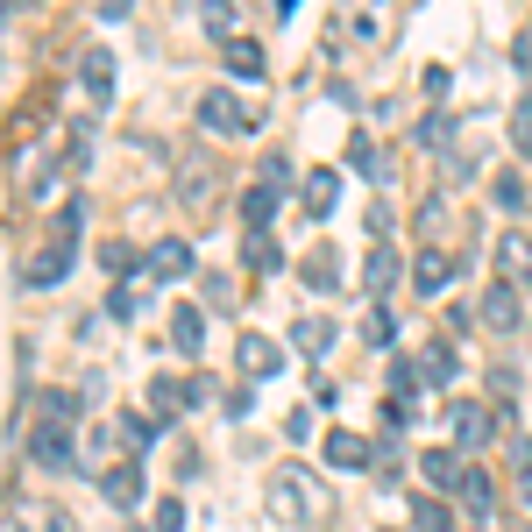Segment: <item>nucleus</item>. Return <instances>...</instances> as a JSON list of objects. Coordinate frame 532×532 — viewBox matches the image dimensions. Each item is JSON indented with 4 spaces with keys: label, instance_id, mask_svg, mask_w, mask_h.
<instances>
[{
    "label": "nucleus",
    "instance_id": "obj_6",
    "mask_svg": "<svg viewBox=\"0 0 532 532\" xmlns=\"http://www.w3.org/2000/svg\"><path fill=\"white\" fill-rule=\"evenodd\" d=\"M8 532H79V525H71V511L57 497H22L8 511Z\"/></svg>",
    "mask_w": 532,
    "mask_h": 532
},
{
    "label": "nucleus",
    "instance_id": "obj_5",
    "mask_svg": "<svg viewBox=\"0 0 532 532\" xmlns=\"http://www.w3.org/2000/svg\"><path fill=\"white\" fill-rule=\"evenodd\" d=\"M79 142H86V128H71L64 142H50V149H36V164L22 171V185H29V192L43 199V192L57 185V171H71V164H79Z\"/></svg>",
    "mask_w": 532,
    "mask_h": 532
},
{
    "label": "nucleus",
    "instance_id": "obj_39",
    "mask_svg": "<svg viewBox=\"0 0 532 532\" xmlns=\"http://www.w3.org/2000/svg\"><path fill=\"white\" fill-rule=\"evenodd\" d=\"M135 306H142V298H135V291H121V284H114V298H107V313H114V320H135Z\"/></svg>",
    "mask_w": 532,
    "mask_h": 532
},
{
    "label": "nucleus",
    "instance_id": "obj_44",
    "mask_svg": "<svg viewBox=\"0 0 532 532\" xmlns=\"http://www.w3.org/2000/svg\"><path fill=\"white\" fill-rule=\"evenodd\" d=\"M128 8H135V0H100V15H107V22H121Z\"/></svg>",
    "mask_w": 532,
    "mask_h": 532
},
{
    "label": "nucleus",
    "instance_id": "obj_25",
    "mask_svg": "<svg viewBox=\"0 0 532 532\" xmlns=\"http://www.w3.org/2000/svg\"><path fill=\"white\" fill-rule=\"evenodd\" d=\"M362 277H369V291H391V284H398V249H391V242H376Z\"/></svg>",
    "mask_w": 532,
    "mask_h": 532
},
{
    "label": "nucleus",
    "instance_id": "obj_16",
    "mask_svg": "<svg viewBox=\"0 0 532 532\" xmlns=\"http://www.w3.org/2000/svg\"><path fill=\"white\" fill-rule=\"evenodd\" d=\"M419 469H426V483H440V490H462V469H469V462H462V447H433Z\"/></svg>",
    "mask_w": 532,
    "mask_h": 532
},
{
    "label": "nucleus",
    "instance_id": "obj_21",
    "mask_svg": "<svg viewBox=\"0 0 532 532\" xmlns=\"http://www.w3.org/2000/svg\"><path fill=\"white\" fill-rule=\"evenodd\" d=\"M270 213H277V192H270V185H249V192H242V227H249V235H263Z\"/></svg>",
    "mask_w": 532,
    "mask_h": 532
},
{
    "label": "nucleus",
    "instance_id": "obj_2",
    "mask_svg": "<svg viewBox=\"0 0 532 532\" xmlns=\"http://www.w3.org/2000/svg\"><path fill=\"white\" fill-rule=\"evenodd\" d=\"M29 454L43 469H71V398H43V426L29 433Z\"/></svg>",
    "mask_w": 532,
    "mask_h": 532
},
{
    "label": "nucleus",
    "instance_id": "obj_38",
    "mask_svg": "<svg viewBox=\"0 0 532 532\" xmlns=\"http://www.w3.org/2000/svg\"><path fill=\"white\" fill-rule=\"evenodd\" d=\"M362 334H369V341H376V348H391V313H384V306H376V313H369V327H362Z\"/></svg>",
    "mask_w": 532,
    "mask_h": 532
},
{
    "label": "nucleus",
    "instance_id": "obj_18",
    "mask_svg": "<svg viewBox=\"0 0 532 532\" xmlns=\"http://www.w3.org/2000/svg\"><path fill=\"white\" fill-rule=\"evenodd\" d=\"M454 497H462V504L476 511V518H490V504H497V483H490V476H483V469L469 462V469H462V490H454Z\"/></svg>",
    "mask_w": 532,
    "mask_h": 532
},
{
    "label": "nucleus",
    "instance_id": "obj_40",
    "mask_svg": "<svg viewBox=\"0 0 532 532\" xmlns=\"http://www.w3.org/2000/svg\"><path fill=\"white\" fill-rule=\"evenodd\" d=\"M249 405H256V398H249V384H235V391H227V398H220V412H227V419H242Z\"/></svg>",
    "mask_w": 532,
    "mask_h": 532
},
{
    "label": "nucleus",
    "instance_id": "obj_9",
    "mask_svg": "<svg viewBox=\"0 0 532 532\" xmlns=\"http://www.w3.org/2000/svg\"><path fill=\"white\" fill-rule=\"evenodd\" d=\"M476 320H483L490 334H518V284H490L483 306H476Z\"/></svg>",
    "mask_w": 532,
    "mask_h": 532
},
{
    "label": "nucleus",
    "instance_id": "obj_8",
    "mask_svg": "<svg viewBox=\"0 0 532 532\" xmlns=\"http://www.w3.org/2000/svg\"><path fill=\"white\" fill-rule=\"evenodd\" d=\"M79 79H86V100H93V107H107V100H114V50H107V43H86Z\"/></svg>",
    "mask_w": 532,
    "mask_h": 532
},
{
    "label": "nucleus",
    "instance_id": "obj_42",
    "mask_svg": "<svg viewBox=\"0 0 532 532\" xmlns=\"http://www.w3.org/2000/svg\"><path fill=\"white\" fill-rule=\"evenodd\" d=\"M419 142H426V149H440V142H447V114H433V121L419 128Z\"/></svg>",
    "mask_w": 532,
    "mask_h": 532
},
{
    "label": "nucleus",
    "instance_id": "obj_1",
    "mask_svg": "<svg viewBox=\"0 0 532 532\" xmlns=\"http://www.w3.org/2000/svg\"><path fill=\"white\" fill-rule=\"evenodd\" d=\"M270 504H277V518H291L298 532L327 525V490H320V476H306V469H277V476H270Z\"/></svg>",
    "mask_w": 532,
    "mask_h": 532
},
{
    "label": "nucleus",
    "instance_id": "obj_22",
    "mask_svg": "<svg viewBox=\"0 0 532 532\" xmlns=\"http://www.w3.org/2000/svg\"><path fill=\"white\" fill-rule=\"evenodd\" d=\"M171 341H178V355H199V348H206V320H199L192 306H178V313H171Z\"/></svg>",
    "mask_w": 532,
    "mask_h": 532
},
{
    "label": "nucleus",
    "instance_id": "obj_17",
    "mask_svg": "<svg viewBox=\"0 0 532 532\" xmlns=\"http://www.w3.org/2000/svg\"><path fill=\"white\" fill-rule=\"evenodd\" d=\"M220 64L235 71V79H263V50H256L249 36H235V43H220Z\"/></svg>",
    "mask_w": 532,
    "mask_h": 532
},
{
    "label": "nucleus",
    "instance_id": "obj_35",
    "mask_svg": "<svg viewBox=\"0 0 532 532\" xmlns=\"http://www.w3.org/2000/svg\"><path fill=\"white\" fill-rule=\"evenodd\" d=\"M490 192H497V206H504V213H518V206H525V178H518V171H504Z\"/></svg>",
    "mask_w": 532,
    "mask_h": 532
},
{
    "label": "nucleus",
    "instance_id": "obj_13",
    "mask_svg": "<svg viewBox=\"0 0 532 532\" xmlns=\"http://www.w3.org/2000/svg\"><path fill=\"white\" fill-rule=\"evenodd\" d=\"M497 263H504V284H525V291H532V242L518 235V227L497 242Z\"/></svg>",
    "mask_w": 532,
    "mask_h": 532
},
{
    "label": "nucleus",
    "instance_id": "obj_20",
    "mask_svg": "<svg viewBox=\"0 0 532 532\" xmlns=\"http://www.w3.org/2000/svg\"><path fill=\"white\" fill-rule=\"evenodd\" d=\"M447 277H454L447 249H419V263H412V284H419V291H447Z\"/></svg>",
    "mask_w": 532,
    "mask_h": 532
},
{
    "label": "nucleus",
    "instance_id": "obj_4",
    "mask_svg": "<svg viewBox=\"0 0 532 532\" xmlns=\"http://www.w3.org/2000/svg\"><path fill=\"white\" fill-rule=\"evenodd\" d=\"M263 114L256 107H242L227 86H213V93H199V128H213V135H242V128H256Z\"/></svg>",
    "mask_w": 532,
    "mask_h": 532
},
{
    "label": "nucleus",
    "instance_id": "obj_33",
    "mask_svg": "<svg viewBox=\"0 0 532 532\" xmlns=\"http://www.w3.org/2000/svg\"><path fill=\"white\" fill-rule=\"evenodd\" d=\"M100 263H107L114 277H135V249H128L121 235H114V242H100Z\"/></svg>",
    "mask_w": 532,
    "mask_h": 532
},
{
    "label": "nucleus",
    "instance_id": "obj_41",
    "mask_svg": "<svg viewBox=\"0 0 532 532\" xmlns=\"http://www.w3.org/2000/svg\"><path fill=\"white\" fill-rule=\"evenodd\" d=\"M157 532H185V504H178V497L157 511Z\"/></svg>",
    "mask_w": 532,
    "mask_h": 532
},
{
    "label": "nucleus",
    "instance_id": "obj_15",
    "mask_svg": "<svg viewBox=\"0 0 532 532\" xmlns=\"http://www.w3.org/2000/svg\"><path fill=\"white\" fill-rule=\"evenodd\" d=\"M298 199H306V213H313V220H320V213H334V199H341V171H306Z\"/></svg>",
    "mask_w": 532,
    "mask_h": 532
},
{
    "label": "nucleus",
    "instance_id": "obj_30",
    "mask_svg": "<svg viewBox=\"0 0 532 532\" xmlns=\"http://www.w3.org/2000/svg\"><path fill=\"white\" fill-rule=\"evenodd\" d=\"M412 525H419V532H447V525H454V511H447L440 497H419V504H412Z\"/></svg>",
    "mask_w": 532,
    "mask_h": 532
},
{
    "label": "nucleus",
    "instance_id": "obj_36",
    "mask_svg": "<svg viewBox=\"0 0 532 532\" xmlns=\"http://www.w3.org/2000/svg\"><path fill=\"white\" fill-rule=\"evenodd\" d=\"M242 256H249V270H277V263H284L270 235H249V249H242Z\"/></svg>",
    "mask_w": 532,
    "mask_h": 532
},
{
    "label": "nucleus",
    "instance_id": "obj_19",
    "mask_svg": "<svg viewBox=\"0 0 532 532\" xmlns=\"http://www.w3.org/2000/svg\"><path fill=\"white\" fill-rule=\"evenodd\" d=\"M64 270H71V242H50V249H43V256H36L29 270H22V277H29V284L43 291V284H57Z\"/></svg>",
    "mask_w": 532,
    "mask_h": 532
},
{
    "label": "nucleus",
    "instance_id": "obj_12",
    "mask_svg": "<svg viewBox=\"0 0 532 532\" xmlns=\"http://www.w3.org/2000/svg\"><path fill=\"white\" fill-rule=\"evenodd\" d=\"M100 497H107L114 511H135V504H142V469H135V462L107 469V476H100Z\"/></svg>",
    "mask_w": 532,
    "mask_h": 532
},
{
    "label": "nucleus",
    "instance_id": "obj_7",
    "mask_svg": "<svg viewBox=\"0 0 532 532\" xmlns=\"http://www.w3.org/2000/svg\"><path fill=\"white\" fill-rule=\"evenodd\" d=\"M235 369L249 376V384H263V376L284 369V348H277L270 334H242V341H235Z\"/></svg>",
    "mask_w": 532,
    "mask_h": 532
},
{
    "label": "nucleus",
    "instance_id": "obj_32",
    "mask_svg": "<svg viewBox=\"0 0 532 532\" xmlns=\"http://www.w3.org/2000/svg\"><path fill=\"white\" fill-rule=\"evenodd\" d=\"M121 440H128V454H142L149 440H157V426H149L142 412H121Z\"/></svg>",
    "mask_w": 532,
    "mask_h": 532
},
{
    "label": "nucleus",
    "instance_id": "obj_3",
    "mask_svg": "<svg viewBox=\"0 0 532 532\" xmlns=\"http://www.w3.org/2000/svg\"><path fill=\"white\" fill-rule=\"evenodd\" d=\"M220 185H227V171H220V157H178V206L185 213H206L213 199H220Z\"/></svg>",
    "mask_w": 532,
    "mask_h": 532
},
{
    "label": "nucleus",
    "instance_id": "obj_14",
    "mask_svg": "<svg viewBox=\"0 0 532 532\" xmlns=\"http://www.w3.org/2000/svg\"><path fill=\"white\" fill-rule=\"evenodd\" d=\"M454 440H462V454L483 447V440H490V405H476V398L454 405Z\"/></svg>",
    "mask_w": 532,
    "mask_h": 532
},
{
    "label": "nucleus",
    "instance_id": "obj_34",
    "mask_svg": "<svg viewBox=\"0 0 532 532\" xmlns=\"http://www.w3.org/2000/svg\"><path fill=\"white\" fill-rule=\"evenodd\" d=\"M511 142H518V157H532V100L511 107Z\"/></svg>",
    "mask_w": 532,
    "mask_h": 532
},
{
    "label": "nucleus",
    "instance_id": "obj_43",
    "mask_svg": "<svg viewBox=\"0 0 532 532\" xmlns=\"http://www.w3.org/2000/svg\"><path fill=\"white\" fill-rule=\"evenodd\" d=\"M284 178H291V164H284V157H263V185H270V192H277V185H284Z\"/></svg>",
    "mask_w": 532,
    "mask_h": 532
},
{
    "label": "nucleus",
    "instance_id": "obj_10",
    "mask_svg": "<svg viewBox=\"0 0 532 532\" xmlns=\"http://www.w3.org/2000/svg\"><path fill=\"white\" fill-rule=\"evenodd\" d=\"M142 263H149V277H164V284H178V277H192V242H185V235H164V242L149 249Z\"/></svg>",
    "mask_w": 532,
    "mask_h": 532
},
{
    "label": "nucleus",
    "instance_id": "obj_37",
    "mask_svg": "<svg viewBox=\"0 0 532 532\" xmlns=\"http://www.w3.org/2000/svg\"><path fill=\"white\" fill-rule=\"evenodd\" d=\"M149 398H157V412H164V419L192 405V398H185V384H157V391H149Z\"/></svg>",
    "mask_w": 532,
    "mask_h": 532
},
{
    "label": "nucleus",
    "instance_id": "obj_11",
    "mask_svg": "<svg viewBox=\"0 0 532 532\" xmlns=\"http://www.w3.org/2000/svg\"><path fill=\"white\" fill-rule=\"evenodd\" d=\"M320 454H327V469H369V462H376V447H369L362 433H348V426H334Z\"/></svg>",
    "mask_w": 532,
    "mask_h": 532
},
{
    "label": "nucleus",
    "instance_id": "obj_31",
    "mask_svg": "<svg viewBox=\"0 0 532 532\" xmlns=\"http://www.w3.org/2000/svg\"><path fill=\"white\" fill-rule=\"evenodd\" d=\"M206 306L235 313V277H227V270H206Z\"/></svg>",
    "mask_w": 532,
    "mask_h": 532
},
{
    "label": "nucleus",
    "instance_id": "obj_27",
    "mask_svg": "<svg viewBox=\"0 0 532 532\" xmlns=\"http://www.w3.org/2000/svg\"><path fill=\"white\" fill-rule=\"evenodd\" d=\"M199 22H206L213 43H235V8H227V0H199Z\"/></svg>",
    "mask_w": 532,
    "mask_h": 532
},
{
    "label": "nucleus",
    "instance_id": "obj_24",
    "mask_svg": "<svg viewBox=\"0 0 532 532\" xmlns=\"http://www.w3.org/2000/svg\"><path fill=\"white\" fill-rule=\"evenodd\" d=\"M412 362H419V376H426V384H454V348H447V341H433V348H419Z\"/></svg>",
    "mask_w": 532,
    "mask_h": 532
},
{
    "label": "nucleus",
    "instance_id": "obj_29",
    "mask_svg": "<svg viewBox=\"0 0 532 532\" xmlns=\"http://www.w3.org/2000/svg\"><path fill=\"white\" fill-rule=\"evenodd\" d=\"M341 15H348V22H355V36L369 43V36H376V15H384V0H341Z\"/></svg>",
    "mask_w": 532,
    "mask_h": 532
},
{
    "label": "nucleus",
    "instance_id": "obj_26",
    "mask_svg": "<svg viewBox=\"0 0 532 532\" xmlns=\"http://www.w3.org/2000/svg\"><path fill=\"white\" fill-rule=\"evenodd\" d=\"M511 469H518V504H525V518H532V440H525V433H511Z\"/></svg>",
    "mask_w": 532,
    "mask_h": 532
},
{
    "label": "nucleus",
    "instance_id": "obj_23",
    "mask_svg": "<svg viewBox=\"0 0 532 532\" xmlns=\"http://www.w3.org/2000/svg\"><path fill=\"white\" fill-rule=\"evenodd\" d=\"M291 341H298V348H306V355H327V348H334V320H320V313H306V320H298V327H291Z\"/></svg>",
    "mask_w": 532,
    "mask_h": 532
},
{
    "label": "nucleus",
    "instance_id": "obj_28",
    "mask_svg": "<svg viewBox=\"0 0 532 532\" xmlns=\"http://www.w3.org/2000/svg\"><path fill=\"white\" fill-rule=\"evenodd\" d=\"M298 277H306L313 291H334V284H341V270H334V249H313V256H306V270H298Z\"/></svg>",
    "mask_w": 532,
    "mask_h": 532
},
{
    "label": "nucleus",
    "instance_id": "obj_45",
    "mask_svg": "<svg viewBox=\"0 0 532 532\" xmlns=\"http://www.w3.org/2000/svg\"><path fill=\"white\" fill-rule=\"evenodd\" d=\"M8 8H22V0H0V15H8Z\"/></svg>",
    "mask_w": 532,
    "mask_h": 532
}]
</instances>
